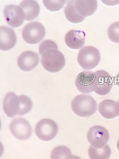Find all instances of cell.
Listing matches in <instances>:
<instances>
[{
	"mask_svg": "<svg viewBox=\"0 0 119 159\" xmlns=\"http://www.w3.org/2000/svg\"><path fill=\"white\" fill-rule=\"evenodd\" d=\"M71 108L76 115L87 118L95 114L97 111L96 101L90 95L80 94L72 101Z\"/></svg>",
	"mask_w": 119,
	"mask_h": 159,
	"instance_id": "6da1fadb",
	"label": "cell"
},
{
	"mask_svg": "<svg viewBox=\"0 0 119 159\" xmlns=\"http://www.w3.org/2000/svg\"><path fill=\"white\" fill-rule=\"evenodd\" d=\"M41 63L47 72L55 73L60 71L65 65L64 56L57 49L49 48L41 56Z\"/></svg>",
	"mask_w": 119,
	"mask_h": 159,
	"instance_id": "7a4b0ae2",
	"label": "cell"
},
{
	"mask_svg": "<svg viewBox=\"0 0 119 159\" xmlns=\"http://www.w3.org/2000/svg\"><path fill=\"white\" fill-rule=\"evenodd\" d=\"M101 59L100 53L93 46H86L80 50L77 56L78 64L83 70H90L99 65Z\"/></svg>",
	"mask_w": 119,
	"mask_h": 159,
	"instance_id": "3957f363",
	"label": "cell"
},
{
	"mask_svg": "<svg viewBox=\"0 0 119 159\" xmlns=\"http://www.w3.org/2000/svg\"><path fill=\"white\" fill-rule=\"evenodd\" d=\"M77 89L80 92L88 94L95 91L98 86V79L95 73L86 70L77 76L75 81Z\"/></svg>",
	"mask_w": 119,
	"mask_h": 159,
	"instance_id": "277c9868",
	"label": "cell"
},
{
	"mask_svg": "<svg viewBox=\"0 0 119 159\" xmlns=\"http://www.w3.org/2000/svg\"><path fill=\"white\" fill-rule=\"evenodd\" d=\"M46 30L42 24L37 22H30L24 27L22 33L24 40L29 44L39 43L44 38Z\"/></svg>",
	"mask_w": 119,
	"mask_h": 159,
	"instance_id": "5b68a950",
	"label": "cell"
},
{
	"mask_svg": "<svg viewBox=\"0 0 119 159\" xmlns=\"http://www.w3.org/2000/svg\"><path fill=\"white\" fill-rule=\"evenodd\" d=\"M37 137L41 140L48 141L53 139L58 131L57 124L51 119H42L38 122L35 128Z\"/></svg>",
	"mask_w": 119,
	"mask_h": 159,
	"instance_id": "8992f818",
	"label": "cell"
},
{
	"mask_svg": "<svg viewBox=\"0 0 119 159\" xmlns=\"http://www.w3.org/2000/svg\"><path fill=\"white\" fill-rule=\"evenodd\" d=\"M10 130L12 135L20 140L29 139L33 133V129L30 123L23 118L13 119L10 123Z\"/></svg>",
	"mask_w": 119,
	"mask_h": 159,
	"instance_id": "52a82bcc",
	"label": "cell"
},
{
	"mask_svg": "<svg viewBox=\"0 0 119 159\" xmlns=\"http://www.w3.org/2000/svg\"><path fill=\"white\" fill-rule=\"evenodd\" d=\"M109 137V134L107 129L99 125L91 127L87 134L88 142L91 146L96 148H100L105 146Z\"/></svg>",
	"mask_w": 119,
	"mask_h": 159,
	"instance_id": "ba28073f",
	"label": "cell"
},
{
	"mask_svg": "<svg viewBox=\"0 0 119 159\" xmlns=\"http://www.w3.org/2000/svg\"><path fill=\"white\" fill-rule=\"evenodd\" d=\"M3 14L6 22L13 28L22 26L25 19V13L23 9L19 6L15 5L6 6Z\"/></svg>",
	"mask_w": 119,
	"mask_h": 159,
	"instance_id": "9c48e42d",
	"label": "cell"
},
{
	"mask_svg": "<svg viewBox=\"0 0 119 159\" xmlns=\"http://www.w3.org/2000/svg\"><path fill=\"white\" fill-rule=\"evenodd\" d=\"M40 57L36 53L31 51L24 52L19 57L17 64L24 72H29L34 69L40 62Z\"/></svg>",
	"mask_w": 119,
	"mask_h": 159,
	"instance_id": "30bf717a",
	"label": "cell"
},
{
	"mask_svg": "<svg viewBox=\"0 0 119 159\" xmlns=\"http://www.w3.org/2000/svg\"><path fill=\"white\" fill-rule=\"evenodd\" d=\"M94 73L98 79V86L94 92L101 96H104L109 93L113 86V78L103 70H97Z\"/></svg>",
	"mask_w": 119,
	"mask_h": 159,
	"instance_id": "8fae6325",
	"label": "cell"
},
{
	"mask_svg": "<svg viewBox=\"0 0 119 159\" xmlns=\"http://www.w3.org/2000/svg\"><path fill=\"white\" fill-rule=\"evenodd\" d=\"M17 38L15 31L8 27H0V49L3 51H8L15 46Z\"/></svg>",
	"mask_w": 119,
	"mask_h": 159,
	"instance_id": "7c38bea8",
	"label": "cell"
},
{
	"mask_svg": "<svg viewBox=\"0 0 119 159\" xmlns=\"http://www.w3.org/2000/svg\"><path fill=\"white\" fill-rule=\"evenodd\" d=\"M3 110L10 118H13L18 115L20 109V102L18 97L13 92L6 95L3 102Z\"/></svg>",
	"mask_w": 119,
	"mask_h": 159,
	"instance_id": "4fadbf2b",
	"label": "cell"
},
{
	"mask_svg": "<svg viewBox=\"0 0 119 159\" xmlns=\"http://www.w3.org/2000/svg\"><path fill=\"white\" fill-rule=\"evenodd\" d=\"M86 36V34L83 31L70 30L65 35V43L69 48L78 50L85 45Z\"/></svg>",
	"mask_w": 119,
	"mask_h": 159,
	"instance_id": "5bb4252c",
	"label": "cell"
},
{
	"mask_svg": "<svg viewBox=\"0 0 119 159\" xmlns=\"http://www.w3.org/2000/svg\"><path fill=\"white\" fill-rule=\"evenodd\" d=\"M98 111L104 118L113 119L119 115V105L114 101L105 100L98 106Z\"/></svg>",
	"mask_w": 119,
	"mask_h": 159,
	"instance_id": "9a60e30c",
	"label": "cell"
},
{
	"mask_svg": "<svg viewBox=\"0 0 119 159\" xmlns=\"http://www.w3.org/2000/svg\"><path fill=\"white\" fill-rule=\"evenodd\" d=\"M74 5L77 13L84 17L92 16L97 8V1H75Z\"/></svg>",
	"mask_w": 119,
	"mask_h": 159,
	"instance_id": "2e32d148",
	"label": "cell"
},
{
	"mask_svg": "<svg viewBox=\"0 0 119 159\" xmlns=\"http://www.w3.org/2000/svg\"><path fill=\"white\" fill-rule=\"evenodd\" d=\"M25 13V20L32 21L35 19L39 15L40 7L37 2L32 0L23 1L20 5Z\"/></svg>",
	"mask_w": 119,
	"mask_h": 159,
	"instance_id": "e0dca14e",
	"label": "cell"
},
{
	"mask_svg": "<svg viewBox=\"0 0 119 159\" xmlns=\"http://www.w3.org/2000/svg\"><path fill=\"white\" fill-rule=\"evenodd\" d=\"M75 1H72L68 3L65 7L64 13L66 18L69 22L76 24L82 22L86 17L80 16L77 12L74 5Z\"/></svg>",
	"mask_w": 119,
	"mask_h": 159,
	"instance_id": "ac0fdd59",
	"label": "cell"
},
{
	"mask_svg": "<svg viewBox=\"0 0 119 159\" xmlns=\"http://www.w3.org/2000/svg\"><path fill=\"white\" fill-rule=\"evenodd\" d=\"M111 153L110 148L107 144L100 148H94L91 146L88 149V154L90 159H108Z\"/></svg>",
	"mask_w": 119,
	"mask_h": 159,
	"instance_id": "d6986e66",
	"label": "cell"
},
{
	"mask_svg": "<svg viewBox=\"0 0 119 159\" xmlns=\"http://www.w3.org/2000/svg\"><path fill=\"white\" fill-rule=\"evenodd\" d=\"M20 102V109L19 116H23L28 114L33 107V103L30 99L24 95H20L19 97Z\"/></svg>",
	"mask_w": 119,
	"mask_h": 159,
	"instance_id": "ffe728a7",
	"label": "cell"
},
{
	"mask_svg": "<svg viewBox=\"0 0 119 159\" xmlns=\"http://www.w3.org/2000/svg\"><path fill=\"white\" fill-rule=\"evenodd\" d=\"M72 154L69 148L65 146H60L55 147L51 152V159H62L68 158Z\"/></svg>",
	"mask_w": 119,
	"mask_h": 159,
	"instance_id": "44dd1931",
	"label": "cell"
},
{
	"mask_svg": "<svg viewBox=\"0 0 119 159\" xmlns=\"http://www.w3.org/2000/svg\"><path fill=\"white\" fill-rule=\"evenodd\" d=\"M108 36L111 42L119 43V22L111 25L108 30Z\"/></svg>",
	"mask_w": 119,
	"mask_h": 159,
	"instance_id": "7402d4cb",
	"label": "cell"
},
{
	"mask_svg": "<svg viewBox=\"0 0 119 159\" xmlns=\"http://www.w3.org/2000/svg\"><path fill=\"white\" fill-rule=\"evenodd\" d=\"M43 2L45 7L51 12L58 11L64 8L66 1H45Z\"/></svg>",
	"mask_w": 119,
	"mask_h": 159,
	"instance_id": "603a6c76",
	"label": "cell"
},
{
	"mask_svg": "<svg viewBox=\"0 0 119 159\" xmlns=\"http://www.w3.org/2000/svg\"><path fill=\"white\" fill-rule=\"evenodd\" d=\"M49 48H53L58 50V47L54 41L51 40H45L42 42L39 47V54L42 56Z\"/></svg>",
	"mask_w": 119,
	"mask_h": 159,
	"instance_id": "cb8c5ba5",
	"label": "cell"
},
{
	"mask_svg": "<svg viewBox=\"0 0 119 159\" xmlns=\"http://www.w3.org/2000/svg\"><path fill=\"white\" fill-rule=\"evenodd\" d=\"M114 82L115 84H116L119 87V72L115 78Z\"/></svg>",
	"mask_w": 119,
	"mask_h": 159,
	"instance_id": "d4e9b609",
	"label": "cell"
},
{
	"mask_svg": "<svg viewBox=\"0 0 119 159\" xmlns=\"http://www.w3.org/2000/svg\"><path fill=\"white\" fill-rule=\"evenodd\" d=\"M117 149L119 151V139H118V140L117 141Z\"/></svg>",
	"mask_w": 119,
	"mask_h": 159,
	"instance_id": "484cf974",
	"label": "cell"
},
{
	"mask_svg": "<svg viewBox=\"0 0 119 159\" xmlns=\"http://www.w3.org/2000/svg\"><path fill=\"white\" fill-rule=\"evenodd\" d=\"M117 103H118L119 104V99L118 100V101H117ZM118 117H119V115H118Z\"/></svg>",
	"mask_w": 119,
	"mask_h": 159,
	"instance_id": "4316f807",
	"label": "cell"
}]
</instances>
